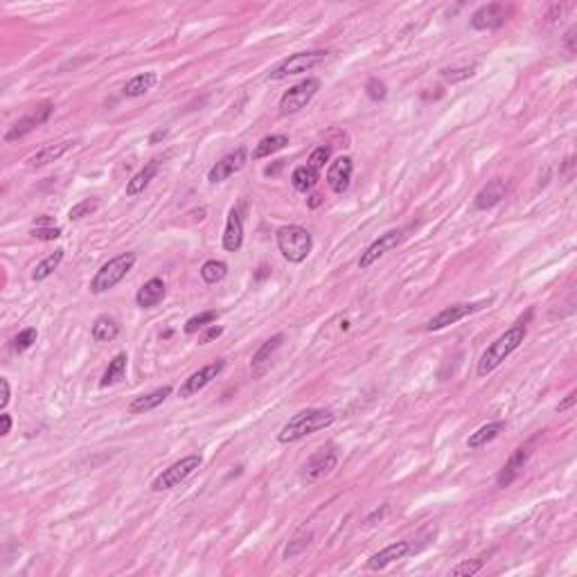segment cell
<instances>
[{"label":"cell","instance_id":"obj_40","mask_svg":"<svg viewBox=\"0 0 577 577\" xmlns=\"http://www.w3.org/2000/svg\"><path fill=\"white\" fill-rule=\"evenodd\" d=\"M329 154H331V149H329V147H325V144L316 147V149L312 152V156H309V163H307V165H312L314 169L323 171L325 163L329 161Z\"/></svg>","mask_w":577,"mask_h":577},{"label":"cell","instance_id":"obj_20","mask_svg":"<svg viewBox=\"0 0 577 577\" xmlns=\"http://www.w3.org/2000/svg\"><path fill=\"white\" fill-rule=\"evenodd\" d=\"M527 458H530V453H527L525 449H517L512 453V456L508 458V462L503 464V469H501V474H498V478H496V483H498V487H510L514 481H517V478L523 474V469H525V462H527Z\"/></svg>","mask_w":577,"mask_h":577},{"label":"cell","instance_id":"obj_33","mask_svg":"<svg viewBox=\"0 0 577 577\" xmlns=\"http://www.w3.org/2000/svg\"><path fill=\"white\" fill-rule=\"evenodd\" d=\"M312 530H300L296 537L291 539V542L287 544V548H285V552H282V557H285L287 561L289 559H293V557H298V555H302V552L307 550V546L312 544Z\"/></svg>","mask_w":577,"mask_h":577},{"label":"cell","instance_id":"obj_23","mask_svg":"<svg viewBox=\"0 0 577 577\" xmlns=\"http://www.w3.org/2000/svg\"><path fill=\"white\" fill-rule=\"evenodd\" d=\"M169 395H171V386H163V388H158L154 392H147V395H140V397H136V399L129 404V413L131 415L149 413V411L161 406L163 401H167Z\"/></svg>","mask_w":577,"mask_h":577},{"label":"cell","instance_id":"obj_7","mask_svg":"<svg viewBox=\"0 0 577 577\" xmlns=\"http://www.w3.org/2000/svg\"><path fill=\"white\" fill-rule=\"evenodd\" d=\"M318 88H321V81L309 77V79H302L300 84L296 86H291V88L280 97V113L282 115H293V113H298V110H302L307 104H309Z\"/></svg>","mask_w":577,"mask_h":577},{"label":"cell","instance_id":"obj_34","mask_svg":"<svg viewBox=\"0 0 577 577\" xmlns=\"http://www.w3.org/2000/svg\"><path fill=\"white\" fill-rule=\"evenodd\" d=\"M97 207H100V199H97V196H91V199H84L77 205H72L70 212H68V219L70 221H81L84 217L95 215Z\"/></svg>","mask_w":577,"mask_h":577},{"label":"cell","instance_id":"obj_32","mask_svg":"<svg viewBox=\"0 0 577 577\" xmlns=\"http://www.w3.org/2000/svg\"><path fill=\"white\" fill-rule=\"evenodd\" d=\"M226 275H228V264L221 260H207L201 266V280L205 285H219Z\"/></svg>","mask_w":577,"mask_h":577},{"label":"cell","instance_id":"obj_36","mask_svg":"<svg viewBox=\"0 0 577 577\" xmlns=\"http://www.w3.org/2000/svg\"><path fill=\"white\" fill-rule=\"evenodd\" d=\"M485 561L483 559H467V561H460L458 566L451 569V575L453 577H472L476 575L478 571H483Z\"/></svg>","mask_w":577,"mask_h":577},{"label":"cell","instance_id":"obj_45","mask_svg":"<svg viewBox=\"0 0 577 577\" xmlns=\"http://www.w3.org/2000/svg\"><path fill=\"white\" fill-rule=\"evenodd\" d=\"M575 401H577V392H575V390H571L569 395H566V399H564V401H559V406H557V413H564V411L573 409V406H575Z\"/></svg>","mask_w":577,"mask_h":577},{"label":"cell","instance_id":"obj_47","mask_svg":"<svg viewBox=\"0 0 577 577\" xmlns=\"http://www.w3.org/2000/svg\"><path fill=\"white\" fill-rule=\"evenodd\" d=\"M0 422H3V428H0V435H9V431H11V415H7L5 411H3V415H0Z\"/></svg>","mask_w":577,"mask_h":577},{"label":"cell","instance_id":"obj_48","mask_svg":"<svg viewBox=\"0 0 577 577\" xmlns=\"http://www.w3.org/2000/svg\"><path fill=\"white\" fill-rule=\"evenodd\" d=\"M573 167H575L573 156H569V158H566V163H564V169H561V176L566 178V181H573Z\"/></svg>","mask_w":577,"mask_h":577},{"label":"cell","instance_id":"obj_31","mask_svg":"<svg viewBox=\"0 0 577 577\" xmlns=\"http://www.w3.org/2000/svg\"><path fill=\"white\" fill-rule=\"evenodd\" d=\"M61 262H64V251H55V253H50L45 257V260H41L39 264H36V268H34V273H32V280L34 282H43V280H47L50 278L57 268L61 266Z\"/></svg>","mask_w":577,"mask_h":577},{"label":"cell","instance_id":"obj_37","mask_svg":"<svg viewBox=\"0 0 577 577\" xmlns=\"http://www.w3.org/2000/svg\"><path fill=\"white\" fill-rule=\"evenodd\" d=\"M365 95L370 97L372 102H384L388 97V86L382 79L372 77V79H367V84H365Z\"/></svg>","mask_w":577,"mask_h":577},{"label":"cell","instance_id":"obj_27","mask_svg":"<svg viewBox=\"0 0 577 577\" xmlns=\"http://www.w3.org/2000/svg\"><path fill=\"white\" fill-rule=\"evenodd\" d=\"M156 81H158L156 72H140V75L131 77L125 84V91H122V93H125L127 97H142V95H147L154 88Z\"/></svg>","mask_w":577,"mask_h":577},{"label":"cell","instance_id":"obj_5","mask_svg":"<svg viewBox=\"0 0 577 577\" xmlns=\"http://www.w3.org/2000/svg\"><path fill=\"white\" fill-rule=\"evenodd\" d=\"M327 59H329V52H327V50H309V52L291 55L289 59H285L280 66H275L271 72H268V79L282 81V79H289V77L302 75V72H309L312 68L325 64Z\"/></svg>","mask_w":577,"mask_h":577},{"label":"cell","instance_id":"obj_42","mask_svg":"<svg viewBox=\"0 0 577 577\" xmlns=\"http://www.w3.org/2000/svg\"><path fill=\"white\" fill-rule=\"evenodd\" d=\"M388 512H390V505H388V503H384L382 510H375V512L370 514V517L365 519V525H372V523H377V521H384V517H386Z\"/></svg>","mask_w":577,"mask_h":577},{"label":"cell","instance_id":"obj_43","mask_svg":"<svg viewBox=\"0 0 577 577\" xmlns=\"http://www.w3.org/2000/svg\"><path fill=\"white\" fill-rule=\"evenodd\" d=\"M0 386H3V397H0V411L7 409V404L11 399V390H9V382L7 377H0Z\"/></svg>","mask_w":577,"mask_h":577},{"label":"cell","instance_id":"obj_30","mask_svg":"<svg viewBox=\"0 0 577 577\" xmlns=\"http://www.w3.org/2000/svg\"><path fill=\"white\" fill-rule=\"evenodd\" d=\"M127 361H129L127 354H115L113 361L108 363V367H106L104 375H102L100 386L108 388V386H115L118 382H122V379H125V375H127Z\"/></svg>","mask_w":577,"mask_h":577},{"label":"cell","instance_id":"obj_25","mask_svg":"<svg viewBox=\"0 0 577 577\" xmlns=\"http://www.w3.org/2000/svg\"><path fill=\"white\" fill-rule=\"evenodd\" d=\"M158 174V161H152V163H147L138 174H133L131 181L127 183V196H138L142 194L147 188H149V183L156 178Z\"/></svg>","mask_w":577,"mask_h":577},{"label":"cell","instance_id":"obj_50","mask_svg":"<svg viewBox=\"0 0 577 577\" xmlns=\"http://www.w3.org/2000/svg\"><path fill=\"white\" fill-rule=\"evenodd\" d=\"M165 136H167V131H163V129H161V131H156V133H154V136L149 138V142H152V144H156L158 140H163Z\"/></svg>","mask_w":577,"mask_h":577},{"label":"cell","instance_id":"obj_38","mask_svg":"<svg viewBox=\"0 0 577 577\" xmlns=\"http://www.w3.org/2000/svg\"><path fill=\"white\" fill-rule=\"evenodd\" d=\"M442 77H445L447 81L451 84H456V81H462V79H469L476 75V66H462V68H445L440 72Z\"/></svg>","mask_w":577,"mask_h":577},{"label":"cell","instance_id":"obj_4","mask_svg":"<svg viewBox=\"0 0 577 577\" xmlns=\"http://www.w3.org/2000/svg\"><path fill=\"white\" fill-rule=\"evenodd\" d=\"M136 253H120L115 255L113 260H108L106 264L100 266V271H97L91 280V291L95 296H100V293H106L113 287H118L122 280L129 275V271L133 266H136Z\"/></svg>","mask_w":577,"mask_h":577},{"label":"cell","instance_id":"obj_19","mask_svg":"<svg viewBox=\"0 0 577 577\" xmlns=\"http://www.w3.org/2000/svg\"><path fill=\"white\" fill-rule=\"evenodd\" d=\"M224 248L228 253H237L244 244V221H241V215H239V207H232L228 212V221H226V230H224Z\"/></svg>","mask_w":577,"mask_h":577},{"label":"cell","instance_id":"obj_44","mask_svg":"<svg viewBox=\"0 0 577 577\" xmlns=\"http://www.w3.org/2000/svg\"><path fill=\"white\" fill-rule=\"evenodd\" d=\"M221 334H224V329H221V327H217V325H210V329H207L205 334H203V336L199 338V343H201V345H205V343H210L212 338H219Z\"/></svg>","mask_w":577,"mask_h":577},{"label":"cell","instance_id":"obj_6","mask_svg":"<svg viewBox=\"0 0 577 577\" xmlns=\"http://www.w3.org/2000/svg\"><path fill=\"white\" fill-rule=\"evenodd\" d=\"M201 464H203V458L199 456V453H192V456L181 458V460H176L174 464H169L167 469H163L161 474H158V476L154 478L152 489H154V492H165V489H174V487H178L181 483H185L188 478L201 467Z\"/></svg>","mask_w":577,"mask_h":577},{"label":"cell","instance_id":"obj_14","mask_svg":"<svg viewBox=\"0 0 577 577\" xmlns=\"http://www.w3.org/2000/svg\"><path fill=\"white\" fill-rule=\"evenodd\" d=\"M338 464V456L331 449H318L314 456L307 458V462L302 464V476L307 481H318V478H325L327 474H331Z\"/></svg>","mask_w":577,"mask_h":577},{"label":"cell","instance_id":"obj_1","mask_svg":"<svg viewBox=\"0 0 577 577\" xmlns=\"http://www.w3.org/2000/svg\"><path fill=\"white\" fill-rule=\"evenodd\" d=\"M336 415L327 411V409H307L300 411L291 417V420L280 428L278 433V442L282 445H291V442H298L307 435H312L316 431H323V428H329L334 424Z\"/></svg>","mask_w":577,"mask_h":577},{"label":"cell","instance_id":"obj_16","mask_svg":"<svg viewBox=\"0 0 577 577\" xmlns=\"http://www.w3.org/2000/svg\"><path fill=\"white\" fill-rule=\"evenodd\" d=\"M282 341H285V336L275 334V336H271L268 341H264L262 345H260V350L253 354V359H251V375H253V379H260V377L266 375V370L271 367V361L275 357V352L282 345Z\"/></svg>","mask_w":577,"mask_h":577},{"label":"cell","instance_id":"obj_28","mask_svg":"<svg viewBox=\"0 0 577 577\" xmlns=\"http://www.w3.org/2000/svg\"><path fill=\"white\" fill-rule=\"evenodd\" d=\"M287 144H289V138L285 136V133L266 136V138H262L260 142H257L255 152H253V158H255V161H262V158H268V156H273V154L282 152Z\"/></svg>","mask_w":577,"mask_h":577},{"label":"cell","instance_id":"obj_13","mask_svg":"<svg viewBox=\"0 0 577 577\" xmlns=\"http://www.w3.org/2000/svg\"><path fill=\"white\" fill-rule=\"evenodd\" d=\"M505 21H508L505 7L498 3H489V5H483L474 11L469 25L478 32H494V30L505 25Z\"/></svg>","mask_w":577,"mask_h":577},{"label":"cell","instance_id":"obj_22","mask_svg":"<svg viewBox=\"0 0 577 577\" xmlns=\"http://www.w3.org/2000/svg\"><path fill=\"white\" fill-rule=\"evenodd\" d=\"M75 144H77V140H64V142H57V144H45L43 149L36 152L28 163H30L32 169L57 163L61 156H66L70 149H75Z\"/></svg>","mask_w":577,"mask_h":577},{"label":"cell","instance_id":"obj_39","mask_svg":"<svg viewBox=\"0 0 577 577\" xmlns=\"http://www.w3.org/2000/svg\"><path fill=\"white\" fill-rule=\"evenodd\" d=\"M34 343H36V329L28 327V329L18 331V334L14 336V350L16 352H25V350H30L34 345Z\"/></svg>","mask_w":577,"mask_h":577},{"label":"cell","instance_id":"obj_24","mask_svg":"<svg viewBox=\"0 0 577 577\" xmlns=\"http://www.w3.org/2000/svg\"><path fill=\"white\" fill-rule=\"evenodd\" d=\"M321 181V171L314 169L312 165H300L293 169V174H291V185L296 192H312L316 188V183Z\"/></svg>","mask_w":577,"mask_h":577},{"label":"cell","instance_id":"obj_3","mask_svg":"<svg viewBox=\"0 0 577 577\" xmlns=\"http://www.w3.org/2000/svg\"><path fill=\"white\" fill-rule=\"evenodd\" d=\"M275 241H278V251L282 253V257L291 264L304 262L314 248L312 232L302 226H282L275 232Z\"/></svg>","mask_w":577,"mask_h":577},{"label":"cell","instance_id":"obj_12","mask_svg":"<svg viewBox=\"0 0 577 577\" xmlns=\"http://www.w3.org/2000/svg\"><path fill=\"white\" fill-rule=\"evenodd\" d=\"M246 163H248V149H246V147H239V149L224 156L219 163L212 165V169L207 171V181H210V183H224L230 176H235L237 171H241Z\"/></svg>","mask_w":577,"mask_h":577},{"label":"cell","instance_id":"obj_41","mask_svg":"<svg viewBox=\"0 0 577 577\" xmlns=\"http://www.w3.org/2000/svg\"><path fill=\"white\" fill-rule=\"evenodd\" d=\"M32 237L41 239V241H55L61 237V228L59 226H43V228H32Z\"/></svg>","mask_w":577,"mask_h":577},{"label":"cell","instance_id":"obj_17","mask_svg":"<svg viewBox=\"0 0 577 577\" xmlns=\"http://www.w3.org/2000/svg\"><path fill=\"white\" fill-rule=\"evenodd\" d=\"M411 552H413L411 542H395V544L382 548L379 552H375V555L367 559V569H370V571H384V569L390 566V564H395V561L404 559L406 555H411Z\"/></svg>","mask_w":577,"mask_h":577},{"label":"cell","instance_id":"obj_29","mask_svg":"<svg viewBox=\"0 0 577 577\" xmlns=\"http://www.w3.org/2000/svg\"><path fill=\"white\" fill-rule=\"evenodd\" d=\"M503 428H505V422H489V424L481 426L476 433H472V435L467 438V447H469V449H481V447H485L487 442H492L494 438H498V433L503 431Z\"/></svg>","mask_w":577,"mask_h":577},{"label":"cell","instance_id":"obj_46","mask_svg":"<svg viewBox=\"0 0 577 577\" xmlns=\"http://www.w3.org/2000/svg\"><path fill=\"white\" fill-rule=\"evenodd\" d=\"M575 32H577V28L573 25L569 32H566V36H564V45H566V50L573 55L575 52Z\"/></svg>","mask_w":577,"mask_h":577},{"label":"cell","instance_id":"obj_9","mask_svg":"<svg viewBox=\"0 0 577 577\" xmlns=\"http://www.w3.org/2000/svg\"><path fill=\"white\" fill-rule=\"evenodd\" d=\"M489 300H478V302H464V304H451L447 307V309H442L440 314H435L431 321L426 323V331H440V329H445L449 325H456L460 323L462 318H467L472 314H476L478 309H483V307H487Z\"/></svg>","mask_w":577,"mask_h":577},{"label":"cell","instance_id":"obj_26","mask_svg":"<svg viewBox=\"0 0 577 577\" xmlns=\"http://www.w3.org/2000/svg\"><path fill=\"white\" fill-rule=\"evenodd\" d=\"M91 334L97 343H110L118 338L120 325L115 318H110V316H97L93 327H91Z\"/></svg>","mask_w":577,"mask_h":577},{"label":"cell","instance_id":"obj_15","mask_svg":"<svg viewBox=\"0 0 577 577\" xmlns=\"http://www.w3.org/2000/svg\"><path fill=\"white\" fill-rule=\"evenodd\" d=\"M352 171H354V163L350 156H341L336 158L334 163H329V169H327V185L334 194H343L348 192L350 188V181H352Z\"/></svg>","mask_w":577,"mask_h":577},{"label":"cell","instance_id":"obj_21","mask_svg":"<svg viewBox=\"0 0 577 577\" xmlns=\"http://www.w3.org/2000/svg\"><path fill=\"white\" fill-rule=\"evenodd\" d=\"M165 293H167L165 282L161 278H152L149 282H144V285L138 289L136 304L142 307V309H154L156 304H161L165 300Z\"/></svg>","mask_w":577,"mask_h":577},{"label":"cell","instance_id":"obj_8","mask_svg":"<svg viewBox=\"0 0 577 577\" xmlns=\"http://www.w3.org/2000/svg\"><path fill=\"white\" fill-rule=\"evenodd\" d=\"M52 102H43L39 106H34L28 115H23L21 120H16L14 125H11L5 133V142H16L21 138H25L28 133H32L34 129H39L41 125H45L47 120L52 115Z\"/></svg>","mask_w":577,"mask_h":577},{"label":"cell","instance_id":"obj_2","mask_svg":"<svg viewBox=\"0 0 577 577\" xmlns=\"http://www.w3.org/2000/svg\"><path fill=\"white\" fill-rule=\"evenodd\" d=\"M525 336H527V327L523 323L512 325L508 331H503V334L492 343V345L483 352L481 361H478V377L492 375L512 352H517L521 348V343L525 341Z\"/></svg>","mask_w":577,"mask_h":577},{"label":"cell","instance_id":"obj_49","mask_svg":"<svg viewBox=\"0 0 577 577\" xmlns=\"http://www.w3.org/2000/svg\"><path fill=\"white\" fill-rule=\"evenodd\" d=\"M43 226H55V221H52L50 217H47V215H43L41 219H36V221H34V226H32V228H43Z\"/></svg>","mask_w":577,"mask_h":577},{"label":"cell","instance_id":"obj_11","mask_svg":"<svg viewBox=\"0 0 577 577\" xmlns=\"http://www.w3.org/2000/svg\"><path fill=\"white\" fill-rule=\"evenodd\" d=\"M224 367H226V361H212V363H207V365H203L201 370H196V372H192L188 379H185V384L181 386V390H178V397H183V399H188V397H192V395H196V392L199 390H203L207 384H212L215 379L224 372Z\"/></svg>","mask_w":577,"mask_h":577},{"label":"cell","instance_id":"obj_18","mask_svg":"<svg viewBox=\"0 0 577 577\" xmlns=\"http://www.w3.org/2000/svg\"><path fill=\"white\" fill-rule=\"evenodd\" d=\"M505 194H508V185H505V181H501V178H492L487 183V185L476 194V199H474V207L476 210H492L494 205H498L503 199H505Z\"/></svg>","mask_w":577,"mask_h":577},{"label":"cell","instance_id":"obj_51","mask_svg":"<svg viewBox=\"0 0 577 577\" xmlns=\"http://www.w3.org/2000/svg\"><path fill=\"white\" fill-rule=\"evenodd\" d=\"M321 203H323V196L321 194H314L312 199H309V207H318Z\"/></svg>","mask_w":577,"mask_h":577},{"label":"cell","instance_id":"obj_35","mask_svg":"<svg viewBox=\"0 0 577 577\" xmlns=\"http://www.w3.org/2000/svg\"><path fill=\"white\" fill-rule=\"evenodd\" d=\"M215 321H217V312H203L199 316H192L183 329H185V334H196V331L205 329L207 325H212Z\"/></svg>","mask_w":577,"mask_h":577},{"label":"cell","instance_id":"obj_10","mask_svg":"<svg viewBox=\"0 0 577 577\" xmlns=\"http://www.w3.org/2000/svg\"><path fill=\"white\" fill-rule=\"evenodd\" d=\"M401 239H404V230H388V232H384V235H379V239H375L370 246L361 253L359 268L361 271H367V268H370L377 260H382L388 251L397 248Z\"/></svg>","mask_w":577,"mask_h":577}]
</instances>
